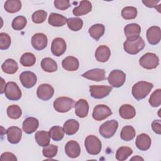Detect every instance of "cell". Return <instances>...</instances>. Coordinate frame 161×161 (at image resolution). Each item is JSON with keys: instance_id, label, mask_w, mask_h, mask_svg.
<instances>
[{"instance_id": "obj_18", "label": "cell", "mask_w": 161, "mask_h": 161, "mask_svg": "<svg viewBox=\"0 0 161 161\" xmlns=\"http://www.w3.org/2000/svg\"><path fill=\"white\" fill-rule=\"evenodd\" d=\"M65 152L67 155L70 158H75L78 157L80 153L79 144L74 140L69 141L65 144Z\"/></svg>"}, {"instance_id": "obj_25", "label": "cell", "mask_w": 161, "mask_h": 161, "mask_svg": "<svg viewBox=\"0 0 161 161\" xmlns=\"http://www.w3.org/2000/svg\"><path fill=\"white\" fill-rule=\"evenodd\" d=\"M62 65L63 68L67 71H75L79 67V62L77 58L69 56L62 60Z\"/></svg>"}, {"instance_id": "obj_43", "label": "cell", "mask_w": 161, "mask_h": 161, "mask_svg": "<svg viewBox=\"0 0 161 161\" xmlns=\"http://www.w3.org/2000/svg\"><path fill=\"white\" fill-rule=\"evenodd\" d=\"M58 151V147L56 145H54L53 144L48 145L45 147H43V148L42 150V153L44 157L47 158H52L54 157Z\"/></svg>"}, {"instance_id": "obj_15", "label": "cell", "mask_w": 161, "mask_h": 161, "mask_svg": "<svg viewBox=\"0 0 161 161\" xmlns=\"http://www.w3.org/2000/svg\"><path fill=\"white\" fill-rule=\"evenodd\" d=\"M82 77L93 81H102L106 79L105 70L103 69H93L81 75Z\"/></svg>"}, {"instance_id": "obj_38", "label": "cell", "mask_w": 161, "mask_h": 161, "mask_svg": "<svg viewBox=\"0 0 161 161\" xmlns=\"http://www.w3.org/2000/svg\"><path fill=\"white\" fill-rule=\"evenodd\" d=\"M64 129L59 126H53L49 130L50 135L54 141H60L62 140L64 136Z\"/></svg>"}, {"instance_id": "obj_4", "label": "cell", "mask_w": 161, "mask_h": 161, "mask_svg": "<svg viewBox=\"0 0 161 161\" xmlns=\"http://www.w3.org/2000/svg\"><path fill=\"white\" fill-rule=\"evenodd\" d=\"M53 106L57 112L66 113L74 107L75 101L68 97H59L54 101Z\"/></svg>"}, {"instance_id": "obj_36", "label": "cell", "mask_w": 161, "mask_h": 161, "mask_svg": "<svg viewBox=\"0 0 161 161\" xmlns=\"http://www.w3.org/2000/svg\"><path fill=\"white\" fill-rule=\"evenodd\" d=\"M133 153V150L128 147H119L116 153V158L119 161H123L128 158Z\"/></svg>"}, {"instance_id": "obj_50", "label": "cell", "mask_w": 161, "mask_h": 161, "mask_svg": "<svg viewBox=\"0 0 161 161\" xmlns=\"http://www.w3.org/2000/svg\"><path fill=\"white\" fill-rule=\"evenodd\" d=\"M1 94H3V92H4V89H3V87H6V86L4 84H6L5 82L4 81V79L3 78H1Z\"/></svg>"}, {"instance_id": "obj_28", "label": "cell", "mask_w": 161, "mask_h": 161, "mask_svg": "<svg viewBox=\"0 0 161 161\" xmlns=\"http://www.w3.org/2000/svg\"><path fill=\"white\" fill-rule=\"evenodd\" d=\"M79 128V123L74 119L67 120L63 126V129L65 134L67 135H74Z\"/></svg>"}, {"instance_id": "obj_45", "label": "cell", "mask_w": 161, "mask_h": 161, "mask_svg": "<svg viewBox=\"0 0 161 161\" xmlns=\"http://www.w3.org/2000/svg\"><path fill=\"white\" fill-rule=\"evenodd\" d=\"M11 38L9 35L6 33H0V49L6 50L11 45Z\"/></svg>"}, {"instance_id": "obj_10", "label": "cell", "mask_w": 161, "mask_h": 161, "mask_svg": "<svg viewBox=\"0 0 161 161\" xmlns=\"http://www.w3.org/2000/svg\"><path fill=\"white\" fill-rule=\"evenodd\" d=\"M112 114L111 109L106 105L98 104L93 109L92 118L96 121H102Z\"/></svg>"}, {"instance_id": "obj_30", "label": "cell", "mask_w": 161, "mask_h": 161, "mask_svg": "<svg viewBox=\"0 0 161 161\" xmlns=\"http://www.w3.org/2000/svg\"><path fill=\"white\" fill-rule=\"evenodd\" d=\"M2 70L8 74H13L18 69L17 62L12 58H8L1 65Z\"/></svg>"}, {"instance_id": "obj_22", "label": "cell", "mask_w": 161, "mask_h": 161, "mask_svg": "<svg viewBox=\"0 0 161 161\" xmlns=\"http://www.w3.org/2000/svg\"><path fill=\"white\" fill-rule=\"evenodd\" d=\"M75 113L79 118H85L88 114L89 104L84 99H79L74 106Z\"/></svg>"}, {"instance_id": "obj_34", "label": "cell", "mask_w": 161, "mask_h": 161, "mask_svg": "<svg viewBox=\"0 0 161 161\" xmlns=\"http://www.w3.org/2000/svg\"><path fill=\"white\" fill-rule=\"evenodd\" d=\"M4 8L8 13H15L21 9V2L19 0H8L5 2Z\"/></svg>"}, {"instance_id": "obj_46", "label": "cell", "mask_w": 161, "mask_h": 161, "mask_svg": "<svg viewBox=\"0 0 161 161\" xmlns=\"http://www.w3.org/2000/svg\"><path fill=\"white\" fill-rule=\"evenodd\" d=\"M55 7L60 10H65L70 7V1L69 0H55L54 1Z\"/></svg>"}, {"instance_id": "obj_21", "label": "cell", "mask_w": 161, "mask_h": 161, "mask_svg": "<svg viewBox=\"0 0 161 161\" xmlns=\"http://www.w3.org/2000/svg\"><path fill=\"white\" fill-rule=\"evenodd\" d=\"M39 125L38 120L33 117H28L23 122V130L26 134H31L35 132Z\"/></svg>"}, {"instance_id": "obj_24", "label": "cell", "mask_w": 161, "mask_h": 161, "mask_svg": "<svg viewBox=\"0 0 161 161\" xmlns=\"http://www.w3.org/2000/svg\"><path fill=\"white\" fill-rule=\"evenodd\" d=\"M92 9V4L89 1H81L79 5L73 9L72 13L76 16H83L89 13Z\"/></svg>"}, {"instance_id": "obj_35", "label": "cell", "mask_w": 161, "mask_h": 161, "mask_svg": "<svg viewBox=\"0 0 161 161\" xmlns=\"http://www.w3.org/2000/svg\"><path fill=\"white\" fill-rule=\"evenodd\" d=\"M19 62L24 67H31L35 64L36 57L32 53L26 52L21 55Z\"/></svg>"}, {"instance_id": "obj_42", "label": "cell", "mask_w": 161, "mask_h": 161, "mask_svg": "<svg viewBox=\"0 0 161 161\" xmlns=\"http://www.w3.org/2000/svg\"><path fill=\"white\" fill-rule=\"evenodd\" d=\"M149 104L152 107H158L161 104V89L155 90L149 98Z\"/></svg>"}, {"instance_id": "obj_20", "label": "cell", "mask_w": 161, "mask_h": 161, "mask_svg": "<svg viewBox=\"0 0 161 161\" xmlns=\"http://www.w3.org/2000/svg\"><path fill=\"white\" fill-rule=\"evenodd\" d=\"M151 138L150 137L145 134V133H141L136 136L135 145L136 147L142 150V151H146L148 150L151 146Z\"/></svg>"}, {"instance_id": "obj_8", "label": "cell", "mask_w": 161, "mask_h": 161, "mask_svg": "<svg viewBox=\"0 0 161 161\" xmlns=\"http://www.w3.org/2000/svg\"><path fill=\"white\" fill-rule=\"evenodd\" d=\"M4 94L6 97L11 101H18L21 97V91L14 82H8L6 84Z\"/></svg>"}, {"instance_id": "obj_41", "label": "cell", "mask_w": 161, "mask_h": 161, "mask_svg": "<svg viewBox=\"0 0 161 161\" xmlns=\"http://www.w3.org/2000/svg\"><path fill=\"white\" fill-rule=\"evenodd\" d=\"M26 18L23 16H18L14 18L12 21V28L15 30H21L26 25Z\"/></svg>"}, {"instance_id": "obj_40", "label": "cell", "mask_w": 161, "mask_h": 161, "mask_svg": "<svg viewBox=\"0 0 161 161\" xmlns=\"http://www.w3.org/2000/svg\"><path fill=\"white\" fill-rule=\"evenodd\" d=\"M7 114L9 118L14 119H18L22 114V111L20 107L18 105H11L7 108Z\"/></svg>"}, {"instance_id": "obj_26", "label": "cell", "mask_w": 161, "mask_h": 161, "mask_svg": "<svg viewBox=\"0 0 161 161\" xmlns=\"http://www.w3.org/2000/svg\"><path fill=\"white\" fill-rule=\"evenodd\" d=\"M119 114L122 118L130 119L135 116L136 111L133 106L126 104L121 106L119 109Z\"/></svg>"}, {"instance_id": "obj_44", "label": "cell", "mask_w": 161, "mask_h": 161, "mask_svg": "<svg viewBox=\"0 0 161 161\" xmlns=\"http://www.w3.org/2000/svg\"><path fill=\"white\" fill-rule=\"evenodd\" d=\"M47 13L44 10H38L34 12L31 16V19L33 23L40 24L44 22L47 18Z\"/></svg>"}, {"instance_id": "obj_14", "label": "cell", "mask_w": 161, "mask_h": 161, "mask_svg": "<svg viewBox=\"0 0 161 161\" xmlns=\"http://www.w3.org/2000/svg\"><path fill=\"white\" fill-rule=\"evenodd\" d=\"M66 43L62 38H55L52 42L51 51L53 55L60 57L63 55L66 50Z\"/></svg>"}, {"instance_id": "obj_17", "label": "cell", "mask_w": 161, "mask_h": 161, "mask_svg": "<svg viewBox=\"0 0 161 161\" xmlns=\"http://www.w3.org/2000/svg\"><path fill=\"white\" fill-rule=\"evenodd\" d=\"M7 138L9 143L16 144L19 142L22 137V131L18 126H11L6 130Z\"/></svg>"}, {"instance_id": "obj_9", "label": "cell", "mask_w": 161, "mask_h": 161, "mask_svg": "<svg viewBox=\"0 0 161 161\" xmlns=\"http://www.w3.org/2000/svg\"><path fill=\"white\" fill-rule=\"evenodd\" d=\"M112 91V87L108 86L92 85L89 86L91 96L95 99H102L109 94Z\"/></svg>"}, {"instance_id": "obj_12", "label": "cell", "mask_w": 161, "mask_h": 161, "mask_svg": "<svg viewBox=\"0 0 161 161\" xmlns=\"http://www.w3.org/2000/svg\"><path fill=\"white\" fill-rule=\"evenodd\" d=\"M19 80L23 87L30 89L36 84L37 77L35 73L31 71H25L20 74Z\"/></svg>"}, {"instance_id": "obj_2", "label": "cell", "mask_w": 161, "mask_h": 161, "mask_svg": "<svg viewBox=\"0 0 161 161\" xmlns=\"http://www.w3.org/2000/svg\"><path fill=\"white\" fill-rule=\"evenodd\" d=\"M145 47L143 39L139 36L135 39L128 40L124 42L123 48L126 52L131 55H136Z\"/></svg>"}, {"instance_id": "obj_11", "label": "cell", "mask_w": 161, "mask_h": 161, "mask_svg": "<svg viewBox=\"0 0 161 161\" xmlns=\"http://www.w3.org/2000/svg\"><path fill=\"white\" fill-rule=\"evenodd\" d=\"M54 94L53 87L48 84H42L36 90L38 97L43 101H48L52 97Z\"/></svg>"}, {"instance_id": "obj_51", "label": "cell", "mask_w": 161, "mask_h": 161, "mask_svg": "<svg viewBox=\"0 0 161 161\" xmlns=\"http://www.w3.org/2000/svg\"><path fill=\"white\" fill-rule=\"evenodd\" d=\"M143 160V158H142V157H139L138 155H136V156H135V157H133V158H131V159H130V160Z\"/></svg>"}, {"instance_id": "obj_19", "label": "cell", "mask_w": 161, "mask_h": 161, "mask_svg": "<svg viewBox=\"0 0 161 161\" xmlns=\"http://www.w3.org/2000/svg\"><path fill=\"white\" fill-rule=\"evenodd\" d=\"M124 32L126 39H135L140 36V34L141 33V27L138 24L130 23L125 26Z\"/></svg>"}, {"instance_id": "obj_29", "label": "cell", "mask_w": 161, "mask_h": 161, "mask_svg": "<svg viewBox=\"0 0 161 161\" xmlns=\"http://www.w3.org/2000/svg\"><path fill=\"white\" fill-rule=\"evenodd\" d=\"M35 138L37 143L40 147L48 145L50 141V135L49 132L46 131H38L35 135Z\"/></svg>"}, {"instance_id": "obj_13", "label": "cell", "mask_w": 161, "mask_h": 161, "mask_svg": "<svg viewBox=\"0 0 161 161\" xmlns=\"http://www.w3.org/2000/svg\"><path fill=\"white\" fill-rule=\"evenodd\" d=\"M31 43L35 50L40 51L47 47L48 39L45 34L38 33L32 36Z\"/></svg>"}, {"instance_id": "obj_27", "label": "cell", "mask_w": 161, "mask_h": 161, "mask_svg": "<svg viewBox=\"0 0 161 161\" xmlns=\"http://www.w3.org/2000/svg\"><path fill=\"white\" fill-rule=\"evenodd\" d=\"M67 19L65 16L58 13H52L48 17V23L53 26L60 27L65 25L67 23Z\"/></svg>"}, {"instance_id": "obj_23", "label": "cell", "mask_w": 161, "mask_h": 161, "mask_svg": "<svg viewBox=\"0 0 161 161\" xmlns=\"http://www.w3.org/2000/svg\"><path fill=\"white\" fill-rule=\"evenodd\" d=\"M110 55L111 50L109 47L106 45H101L98 47L95 52L96 59L100 62H105L108 61Z\"/></svg>"}, {"instance_id": "obj_47", "label": "cell", "mask_w": 161, "mask_h": 161, "mask_svg": "<svg viewBox=\"0 0 161 161\" xmlns=\"http://www.w3.org/2000/svg\"><path fill=\"white\" fill-rule=\"evenodd\" d=\"M1 161H17L16 156L11 152H4L1 155Z\"/></svg>"}, {"instance_id": "obj_7", "label": "cell", "mask_w": 161, "mask_h": 161, "mask_svg": "<svg viewBox=\"0 0 161 161\" xmlns=\"http://www.w3.org/2000/svg\"><path fill=\"white\" fill-rule=\"evenodd\" d=\"M126 80V74L122 70L115 69L112 70L108 75V80L109 84L113 87L122 86Z\"/></svg>"}, {"instance_id": "obj_1", "label": "cell", "mask_w": 161, "mask_h": 161, "mask_svg": "<svg viewBox=\"0 0 161 161\" xmlns=\"http://www.w3.org/2000/svg\"><path fill=\"white\" fill-rule=\"evenodd\" d=\"M153 85L151 82L146 81H139L132 87L131 93L137 101L144 99L151 91Z\"/></svg>"}, {"instance_id": "obj_31", "label": "cell", "mask_w": 161, "mask_h": 161, "mask_svg": "<svg viewBox=\"0 0 161 161\" xmlns=\"http://www.w3.org/2000/svg\"><path fill=\"white\" fill-rule=\"evenodd\" d=\"M105 27L102 24H95L91 26L89 29V33L90 36L95 40L98 41L99 38L104 35Z\"/></svg>"}, {"instance_id": "obj_33", "label": "cell", "mask_w": 161, "mask_h": 161, "mask_svg": "<svg viewBox=\"0 0 161 161\" xmlns=\"http://www.w3.org/2000/svg\"><path fill=\"white\" fill-rule=\"evenodd\" d=\"M136 135L135 130L132 126L127 125L124 126L120 133V138L124 141L128 142L133 140Z\"/></svg>"}, {"instance_id": "obj_6", "label": "cell", "mask_w": 161, "mask_h": 161, "mask_svg": "<svg viewBox=\"0 0 161 161\" xmlns=\"http://www.w3.org/2000/svg\"><path fill=\"white\" fill-rule=\"evenodd\" d=\"M118 127V121L115 119H111L103 123L99 128V131L103 137L105 138H109L114 135Z\"/></svg>"}, {"instance_id": "obj_39", "label": "cell", "mask_w": 161, "mask_h": 161, "mask_svg": "<svg viewBox=\"0 0 161 161\" xmlns=\"http://www.w3.org/2000/svg\"><path fill=\"white\" fill-rule=\"evenodd\" d=\"M137 16V9L133 6L125 7L121 11V16L125 19H133Z\"/></svg>"}, {"instance_id": "obj_48", "label": "cell", "mask_w": 161, "mask_h": 161, "mask_svg": "<svg viewBox=\"0 0 161 161\" xmlns=\"http://www.w3.org/2000/svg\"><path fill=\"white\" fill-rule=\"evenodd\" d=\"M152 128L155 133H157L158 135H160V133H161V122H160V119L154 120L152 123Z\"/></svg>"}, {"instance_id": "obj_49", "label": "cell", "mask_w": 161, "mask_h": 161, "mask_svg": "<svg viewBox=\"0 0 161 161\" xmlns=\"http://www.w3.org/2000/svg\"><path fill=\"white\" fill-rule=\"evenodd\" d=\"M160 2V0H143L142 3L145 4V6L148 8H155L158 3Z\"/></svg>"}, {"instance_id": "obj_5", "label": "cell", "mask_w": 161, "mask_h": 161, "mask_svg": "<svg viewBox=\"0 0 161 161\" xmlns=\"http://www.w3.org/2000/svg\"><path fill=\"white\" fill-rule=\"evenodd\" d=\"M139 64L144 69H153L158 65L159 58L155 53L148 52L140 58Z\"/></svg>"}, {"instance_id": "obj_32", "label": "cell", "mask_w": 161, "mask_h": 161, "mask_svg": "<svg viewBox=\"0 0 161 161\" xmlns=\"http://www.w3.org/2000/svg\"><path fill=\"white\" fill-rule=\"evenodd\" d=\"M42 69L47 72H53L57 70L58 67L57 62L50 57H46L42 59L41 62Z\"/></svg>"}, {"instance_id": "obj_16", "label": "cell", "mask_w": 161, "mask_h": 161, "mask_svg": "<svg viewBox=\"0 0 161 161\" xmlns=\"http://www.w3.org/2000/svg\"><path fill=\"white\" fill-rule=\"evenodd\" d=\"M147 38L150 45L158 44L161 39V30L160 27L153 26L150 27L147 31Z\"/></svg>"}, {"instance_id": "obj_37", "label": "cell", "mask_w": 161, "mask_h": 161, "mask_svg": "<svg viewBox=\"0 0 161 161\" xmlns=\"http://www.w3.org/2000/svg\"><path fill=\"white\" fill-rule=\"evenodd\" d=\"M67 23L69 28L74 31H79L83 26V21L79 18H69Z\"/></svg>"}, {"instance_id": "obj_3", "label": "cell", "mask_w": 161, "mask_h": 161, "mask_svg": "<svg viewBox=\"0 0 161 161\" xmlns=\"http://www.w3.org/2000/svg\"><path fill=\"white\" fill-rule=\"evenodd\" d=\"M84 145L87 153L92 155L99 154L102 148L100 140L94 135L87 136L85 139Z\"/></svg>"}]
</instances>
